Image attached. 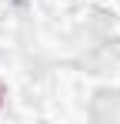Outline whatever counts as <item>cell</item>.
<instances>
[{"label":"cell","instance_id":"1","mask_svg":"<svg viewBox=\"0 0 120 124\" xmlns=\"http://www.w3.org/2000/svg\"><path fill=\"white\" fill-rule=\"evenodd\" d=\"M3 97H7V91H3V84H0V107H3Z\"/></svg>","mask_w":120,"mask_h":124}]
</instances>
